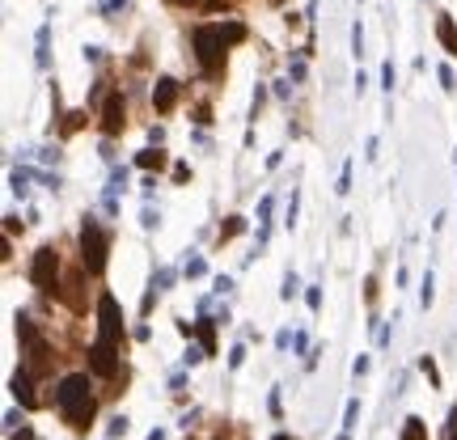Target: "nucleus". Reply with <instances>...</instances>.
<instances>
[{"label":"nucleus","instance_id":"obj_1","mask_svg":"<svg viewBox=\"0 0 457 440\" xmlns=\"http://www.w3.org/2000/svg\"><path fill=\"white\" fill-rule=\"evenodd\" d=\"M55 411H59V420H64L72 432H89L93 411H97L89 373H68V377H59V386H55Z\"/></svg>","mask_w":457,"mask_h":440},{"label":"nucleus","instance_id":"obj_2","mask_svg":"<svg viewBox=\"0 0 457 440\" xmlns=\"http://www.w3.org/2000/svg\"><path fill=\"white\" fill-rule=\"evenodd\" d=\"M191 42H195V59H199L203 76H208V81H220V76H225V51H229V42H225L220 25H216V21L195 25Z\"/></svg>","mask_w":457,"mask_h":440},{"label":"nucleus","instance_id":"obj_3","mask_svg":"<svg viewBox=\"0 0 457 440\" xmlns=\"http://www.w3.org/2000/svg\"><path fill=\"white\" fill-rule=\"evenodd\" d=\"M106 254H110V233L93 216H85V225H81V267L89 275H102L106 271Z\"/></svg>","mask_w":457,"mask_h":440},{"label":"nucleus","instance_id":"obj_4","mask_svg":"<svg viewBox=\"0 0 457 440\" xmlns=\"http://www.w3.org/2000/svg\"><path fill=\"white\" fill-rule=\"evenodd\" d=\"M30 284L38 292H59V250L55 246H38V254L30 263Z\"/></svg>","mask_w":457,"mask_h":440},{"label":"nucleus","instance_id":"obj_5","mask_svg":"<svg viewBox=\"0 0 457 440\" xmlns=\"http://www.w3.org/2000/svg\"><path fill=\"white\" fill-rule=\"evenodd\" d=\"M17 339H21V356L30 360V369L38 373V369H47V360H51V347H47V339H42V331L25 318V314H17Z\"/></svg>","mask_w":457,"mask_h":440},{"label":"nucleus","instance_id":"obj_6","mask_svg":"<svg viewBox=\"0 0 457 440\" xmlns=\"http://www.w3.org/2000/svg\"><path fill=\"white\" fill-rule=\"evenodd\" d=\"M97 343L123 347V314H119V301L110 292L97 297Z\"/></svg>","mask_w":457,"mask_h":440},{"label":"nucleus","instance_id":"obj_7","mask_svg":"<svg viewBox=\"0 0 457 440\" xmlns=\"http://www.w3.org/2000/svg\"><path fill=\"white\" fill-rule=\"evenodd\" d=\"M89 373H93V377L114 381V377H119V347H110V343H93V347H89Z\"/></svg>","mask_w":457,"mask_h":440},{"label":"nucleus","instance_id":"obj_8","mask_svg":"<svg viewBox=\"0 0 457 440\" xmlns=\"http://www.w3.org/2000/svg\"><path fill=\"white\" fill-rule=\"evenodd\" d=\"M123 127H127V106H123V93L110 89L106 102H102V131H106V136H119Z\"/></svg>","mask_w":457,"mask_h":440},{"label":"nucleus","instance_id":"obj_9","mask_svg":"<svg viewBox=\"0 0 457 440\" xmlns=\"http://www.w3.org/2000/svg\"><path fill=\"white\" fill-rule=\"evenodd\" d=\"M8 390H13V398H17L25 411H30V407H38V398H34V381H30V369H25V364L8 377Z\"/></svg>","mask_w":457,"mask_h":440},{"label":"nucleus","instance_id":"obj_10","mask_svg":"<svg viewBox=\"0 0 457 440\" xmlns=\"http://www.w3.org/2000/svg\"><path fill=\"white\" fill-rule=\"evenodd\" d=\"M153 106H157V114H170V110L178 106V81H174V76H161V81H157Z\"/></svg>","mask_w":457,"mask_h":440},{"label":"nucleus","instance_id":"obj_11","mask_svg":"<svg viewBox=\"0 0 457 440\" xmlns=\"http://www.w3.org/2000/svg\"><path fill=\"white\" fill-rule=\"evenodd\" d=\"M34 64H38L42 72L51 68V21H42L38 34H34Z\"/></svg>","mask_w":457,"mask_h":440},{"label":"nucleus","instance_id":"obj_12","mask_svg":"<svg viewBox=\"0 0 457 440\" xmlns=\"http://www.w3.org/2000/svg\"><path fill=\"white\" fill-rule=\"evenodd\" d=\"M59 297L68 301V309H72V314H81V309H85V288H81V271H72V275L64 280Z\"/></svg>","mask_w":457,"mask_h":440},{"label":"nucleus","instance_id":"obj_13","mask_svg":"<svg viewBox=\"0 0 457 440\" xmlns=\"http://www.w3.org/2000/svg\"><path fill=\"white\" fill-rule=\"evenodd\" d=\"M437 38H441V47L457 59V25H453V17H449V13H441V17H437Z\"/></svg>","mask_w":457,"mask_h":440},{"label":"nucleus","instance_id":"obj_14","mask_svg":"<svg viewBox=\"0 0 457 440\" xmlns=\"http://www.w3.org/2000/svg\"><path fill=\"white\" fill-rule=\"evenodd\" d=\"M136 165H140V170H161V165H165V153H161V148H144V153L136 157Z\"/></svg>","mask_w":457,"mask_h":440},{"label":"nucleus","instance_id":"obj_15","mask_svg":"<svg viewBox=\"0 0 457 440\" xmlns=\"http://www.w3.org/2000/svg\"><path fill=\"white\" fill-rule=\"evenodd\" d=\"M432 301H437V275H432V271H424V280H420V305L428 309Z\"/></svg>","mask_w":457,"mask_h":440},{"label":"nucleus","instance_id":"obj_16","mask_svg":"<svg viewBox=\"0 0 457 440\" xmlns=\"http://www.w3.org/2000/svg\"><path fill=\"white\" fill-rule=\"evenodd\" d=\"M398 440H428V424H424L420 415H411V420H407V428H403V436H398Z\"/></svg>","mask_w":457,"mask_h":440},{"label":"nucleus","instance_id":"obj_17","mask_svg":"<svg viewBox=\"0 0 457 440\" xmlns=\"http://www.w3.org/2000/svg\"><path fill=\"white\" fill-rule=\"evenodd\" d=\"M305 55H309V47H305V51H297V55H292V64H288V81H297V85H301V81H305V72H309V68H305Z\"/></svg>","mask_w":457,"mask_h":440},{"label":"nucleus","instance_id":"obj_18","mask_svg":"<svg viewBox=\"0 0 457 440\" xmlns=\"http://www.w3.org/2000/svg\"><path fill=\"white\" fill-rule=\"evenodd\" d=\"M242 229H246V216H229V220L220 225V246H225V242H233Z\"/></svg>","mask_w":457,"mask_h":440},{"label":"nucleus","instance_id":"obj_19","mask_svg":"<svg viewBox=\"0 0 457 440\" xmlns=\"http://www.w3.org/2000/svg\"><path fill=\"white\" fill-rule=\"evenodd\" d=\"M216 25H220L225 42H242V38H246V25H242V21H216Z\"/></svg>","mask_w":457,"mask_h":440},{"label":"nucleus","instance_id":"obj_20","mask_svg":"<svg viewBox=\"0 0 457 440\" xmlns=\"http://www.w3.org/2000/svg\"><path fill=\"white\" fill-rule=\"evenodd\" d=\"M182 275H186V280H203V275H208V263H203V258L195 254V258H186V267H182Z\"/></svg>","mask_w":457,"mask_h":440},{"label":"nucleus","instance_id":"obj_21","mask_svg":"<svg viewBox=\"0 0 457 440\" xmlns=\"http://www.w3.org/2000/svg\"><path fill=\"white\" fill-rule=\"evenodd\" d=\"M356 424H360V398L348 403V411H343V432H356Z\"/></svg>","mask_w":457,"mask_h":440},{"label":"nucleus","instance_id":"obj_22","mask_svg":"<svg viewBox=\"0 0 457 440\" xmlns=\"http://www.w3.org/2000/svg\"><path fill=\"white\" fill-rule=\"evenodd\" d=\"M174 280H178V271H174V267H161V271L153 275V288H157V292H165V288H170Z\"/></svg>","mask_w":457,"mask_h":440},{"label":"nucleus","instance_id":"obj_23","mask_svg":"<svg viewBox=\"0 0 457 440\" xmlns=\"http://www.w3.org/2000/svg\"><path fill=\"white\" fill-rule=\"evenodd\" d=\"M85 119H89V114H85V110H72V114H68V123H64V127H59V136H72V131H76V127H85Z\"/></svg>","mask_w":457,"mask_h":440},{"label":"nucleus","instance_id":"obj_24","mask_svg":"<svg viewBox=\"0 0 457 440\" xmlns=\"http://www.w3.org/2000/svg\"><path fill=\"white\" fill-rule=\"evenodd\" d=\"M297 292H301V280H297V271H288V275H284V288H280V297H284V301H292Z\"/></svg>","mask_w":457,"mask_h":440},{"label":"nucleus","instance_id":"obj_25","mask_svg":"<svg viewBox=\"0 0 457 440\" xmlns=\"http://www.w3.org/2000/svg\"><path fill=\"white\" fill-rule=\"evenodd\" d=\"M106 436H110V440L127 436V415H114V420H110V428H106Z\"/></svg>","mask_w":457,"mask_h":440},{"label":"nucleus","instance_id":"obj_26","mask_svg":"<svg viewBox=\"0 0 457 440\" xmlns=\"http://www.w3.org/2000/svg\"><path fill=\"white\" fill-rule=\"evenodd\" d=\"M437 76H441V85H445L449 93H453V89H457V72H453V68H449V64H441V68H437Z\"/></svg>","mask_w":457,"mask_h":440},{"label":"nucleus","instance_id":"obj_27","mask_svg":"<svg viewBox=\"0 0 457 440\" xmlns=\"http://www.w3.org/2000/svg\"><path fill=\"white\" fill-rule=\"evenodd\" d=\"M381 89H386V93H394V59H386V64H381Z\"/></svg>","mask_w":457,"mask_h":440},{"label":"nucleus","instance_id":"obj_28","mask_svg":"<svg viewBox=\"0 0 457 440\" xmlns=\"http://www.w3.org/2000/svg\"><path fill=\"white\" fill-rule=\"evenodd\" d=\"M352 51H356V59L364 55V30H360V21L352 25Z\"/></svg>","mask_w":457,"mask_h":440},{"label":"nucleus","instance_id":"obj_29","mask_svg":"<svg viewBox=\"0 0 457 440\" xmlns=\"http://www.w3.org/2000/svg\"><path fill=\"white\" fill-rule=\"evenodd\" d=\"M352 170H356V165H352V161H343V174H339V195H348V191H352Z\"/></svg>","mask_w":457,"mask_h":440},{"label":"nucleus","instance_id":"obj_30","mask_svg":"<svg viewBox=\"0 0 457 440\" xmlns=\"http://www.w3.org/2000/svg\"><path fill=\"white\" fill-rule=\"evenodd\" d=\"M305 301H309V309L318 314V309H322V288H318V284H309V292H305Z\"/></svg>","mask_w":457,"mask_h":440},{"label":"nucleus","instance_id":"obj_31","mask_svg":"<svg viewBox=\"0 0 457 440\" xmlns=\"http://www.w3.org/2000/svg\"><path fill=\"white\" fill-rule=\"evenodd\" d=\"M394 322H398V318H394ZM394 322L377 326V343H381V347H390V339H394Z\"/></svg>","mask_w":457,"mask_h":440},{"label":"nucleus","instance_id":"obj_32","mask_svg":"<svg viewBox=\"0 0 457 440\" xmlns=\"http://www.w3.org/2000/svg\"><path fill=\"white\" fill-rule=\"evenodd\" d=\"M246 364V343H237L233 352H229V369H242Z\"/></svg>","mask_w":457,"mask_h":440},{"label":"nucleus","instance_id":"obj_33","mask_svg":"<svg viewBox=\"0 0 457 440\" xmlns=\"http://www.w3.org/2000/svg\"><path fill=\"white\" fill-rule=\"evenodd\" d=\"M420 369L428 373V381H432V386H441V373H437V364H432V356H424V360H420Z\"/></svg>","mask_w":457,"mask_h":440},{"label":"nucleus","instance_id":"obj_34","mask_svg":"<svg viewBox=\"0 0 457 440\" xmlns=\"http://www.w3.org/2000/svg\"><path fill=\"white\" fill-rule=\"evenodd\" d=\"M123 4H127V0H97V13H102V17H110V13H119Z\"/></svg>","mask_w":457,"mask_h":440},{"label":"nucleus","instance_id":"obj_35","mask_svg":"<svg viewBox=\"0 0 457 440\" xmlns=\"http://www.w3.org/2000/svg\"><path fill=\"white\" fill-rule=\"evenodd\" d=\"M233 292V275H216V297H229Z\"/></svg>","mask_w":457,"mask_h":440},{"label":"nucleus","instance_id":"obj_36","mask_svg":"<svg viewBox=\"0 0 457 440\" xmlns=\"http://www.w3.org/2000/svg\"><path fill=\"white\" fill-rule=\"evenodd\" d=\"M161 225V212H153V203L144 208V229H157Z\"/></svg>","mask_w":457,"mask_h":440},{"label":"nucleus","instance_id":"obj_37","mask_svg":"<svg viewBox=\"0 0 457 440\" xmlns=\"http://www.w3.org/2000/svg\"><path fill=\"white\" fill-rule=\"evenodd\" d=\"M292 352L301 356V352H309V335L305 331H297V339H292Z\"/></svg>","mask_w":457,"mask_h":440},{"label":"nucleus","instance_id":"obj_38","mask_svg":"<svg viewBox=\"0 0 457 440\" xmlns=\"http://www.w3.org/2000/svg\"><path fill=\"white\" fill-rule=\"evenodd\" d=\"M186 178H191V165H186V161H178V165H174V182H186Z\"/></svg>","mask_w":457,"mask_h":440},{"label":"nucleus","instance_id":"obj_39","mask_svg":"<svg viewBox=\"0 0 457 440\" xmlns=\"http://www.w3.org/2000/svg\"><path fill=\"white\" fill-rule=\"evenodd\" d=\"M297 208H301V195L292 191V199H288V225H297Z\"/></svg>","mask_w":457,"mask_h":440},{"label":"nucleus","instance_id":"obj_40","mask_svg":"<svg viewBox=\"0 0 457 440\" xmlns=\"http://www.w3.org/2000/svg\"><path fill=\"white\" fill-rule=\"evenodd\" d=\"M292 339H297V335H292V331H280V335H275V347H280V352H284V347H292Z\"/></svg>","mask_w":457,"mask_h":440},{"label":"nucleus","instance_id":"obj_41","mask_svg":"<svg viewBox=\"0 0 457 440\" xmlns=\"http://www.w3.org/2000/svg\"><path fill=\"white\" fill-rule=\"evenodd\" d=\"M445 436L457 440V403H453V411H449V428H445Z\"/></svg>","mask_w":457,"mask_h":440},{"label":"nucleus","instance_id":"obj_42","mask_svg":"<svg viewBox=\"0 0 457 440\" xmlns=\"http://www.w3.org/2000/svg\"><path fill=\"white\" fill-rule=\"evenodd\" d=\"M85 64H102V47H85Z\"/></svg>","mask_w":457,"mask_h":440},{"label":"nucleus","instance_id":"obj_43","mask_svg":"<svg viewBox=\"0 0 457 440\" xmlns=\"http://www.w3.org/2000/svg\"><path fill=\"white\" fill-rule=\"evenodd\" d=\"M271 415H275V420L284 415V403H280V390H271Z\"/></svg>","mask_w":457,"mask_h":440},{"label":"nucleus","instance_id":"obj_44","mask_svg":"<svg viewBox=\"0 0 457 440\" xmlns=\"http://www.w3.org/2000/svg\"><path fill=\"white\" fill-rule=\"evenodd\" d=\"M352 373H356V377H364V373H369V356H360V360L352 364Z\"/></svg>","mask_w":457,"mask_h":440},{"label":"nucleus","instance_id":"obj_45","mask_svg":"<svg viewBox=\"0 0 457 440\" xmlns=\"http://www.w3.org/2000/svg\"><path fill=\"white\" fill-rule=\"evenodd\" d=\"M8 440H38V436H34L30 428H21V432H8Z\"/></svg>","mask_w":457,"mask_h":440},{"label":"nucleus","instance_id":"obj_46","mask_svg":"<svg viewBox=\"0 0 457 440\" xmlns=\"http://www.w3.org/2000/svg\"><path fill=\"white\" fill-rule=\"evenodd\" d=\"M144 440H165V432H161V428H153V432H148Z\"/></svg>","mask_w":457,"mask_h":440},{"label":"nucleus","instance_id":"obj_47","mask_svg":"<svg viewBox=\"0 0 457 440\" xmlns=\"http://www.w3.org/2000/svg\"><path fill=\"white\" fill-rule=\"evenodd\" d=\"M208 8H229V0H208Z\"/></svg>","mask_w":457,"mask_h":440},{"label":"nucleus","instance_id":"obj_48","mask_svg":"<svg viewBox=\"0 0 457 440\" xmlns=\"http://www.w3.org/2000/svg\"><path fill=\"white\" fill-rule=\"evenodd\" d=\"M170 4H174V8H186V4H195V0H170Z\"/></svg>","mask_w":457,"mask_h":440},{"label":"nucleus","instance_id":"obj_49","mask_svg":"<svg viewBox=\"0 0 457 440\" xmlns=\"http://www.w3.org/2000/svg\"><path fill=\"white\" fill-rule=\"evenodd\" d=\"M271 440H301V436H288V432H275Z\"/></svg>","mask_w":457,"mask_h":440},{"label":"nucleus","instance_id":"obj_50","mask_svg":"<svg viewBox=\"0 0 457 440\" xmlns=\"http://www.w3.org/2000/svg\"><path fill=\"white\" fill-rule=\"evenodd\" d=\"M339 440H352V432H343V436H339Z\"/></svg>","mask_w":457,"mask_h":440}]
</instances>
